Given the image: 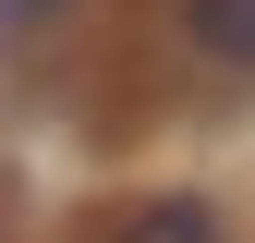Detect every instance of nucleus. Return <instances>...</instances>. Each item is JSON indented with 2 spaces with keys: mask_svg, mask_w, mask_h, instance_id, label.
<instances>
[{
  "mask_svg": "<svg viewBox=\"0 0 255 243\" xmlns=\"http://www.w3.org/2000/svg\"><path fill=\"white\" fill-rule=\"evenodd\" d=\"M182 24L219 73H255V0H182Z\"/></svg>",
  "mask_w": 255,
  "mask_h": 243,
  "instance_id": "nucleus-2",
  "label": "nucleus"
},
{
  "mask_svg": "<svg viewBox=\"0 0 255 243\" xmlns=\"http://www.w3.org/2000/svg\"><path fill=\"white\" fill-rule=\"evenodd\" d=\"M110 243H231V219H219L207 195H158V207H134Z\"/></svg>",
  "mask_w": 255,
  "mask_h": 243,
  "instance_id": "nucleus-1",
  "label": "nucleus"
},
{
  "mask_svg": "<svg viewBox=\"0 0 255 243\" xmlns=\"http://www.w3.org/2000/svg\"><path fill=\"white\" fill-rule=\"evenodd\" d=\"M12 12H37V0H0V24H12Z\"/></svg>",
  "mask_w": 255,
  "mask_h": 243,
  "instance_id": "nucleus-3",
  "label": "nucleus"
}]
</instances>
